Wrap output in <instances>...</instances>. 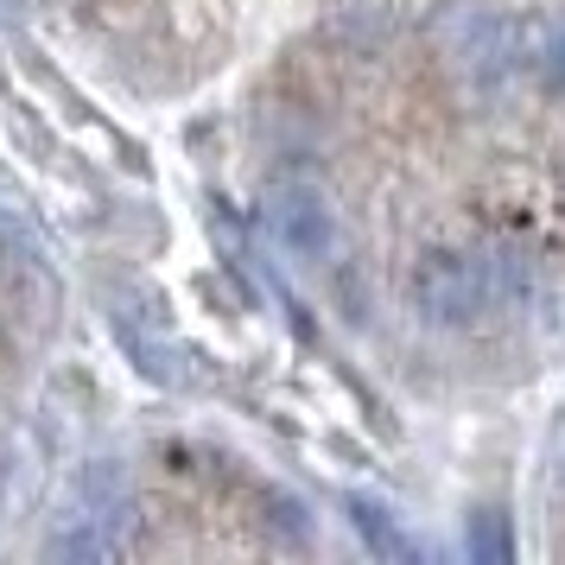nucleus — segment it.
I'll return each instance as SVG.
<instances>
[{"mask_svg":"<svg viewBox=\"0 0 565 565\" xmlns=\"http://www.w3.org/2000/svg\"><path fill=\"white\" fill-rule=\"evenodd\" d=\"M514 299V267L470 248H426L407 274V306L433 331H470Z\"/></svg>","mask_w":565,"mask_h":565,"instance_id":"1","label":"nucleus"},{"mask_svg":"<svg viewBox=\"0 0 565 565\" xmlns=\"http://www.w3.org/2000/svg\"><path fill=\"white\" fill-rule=\"evenodd\" d=\"M267 235L286 260L318 267L337 248V216L324 204V191L318 184H274L267 191Z\"/></svg>","mask_w":565,"mask_h":565,"instance_id":"2","label":"nucleus"},{"mask_svg":"<svg viewBox=\"0 0 565 565\" xmlns=\"http://www.w3.org/2000/svg\"><path fill=\"white\" fill-rule=\"evenodd\" d=\"M108 331L121 337V350L140 362L147 382H184L179 350H172V331H166V318L153 311V299H140V306L115 299V306H108Z\"/></svg>","mask_w":565,"mask_h":565,"instance_id":"3","label":"nucleus"},{"mask_svg":"<svg viewBox=\"0 0 565 565\" xmlns=\"http://www.w3.org/2000/svg\"><path fill=\"white\" fill-rule=\"evenodd\" d=\"M343 514H350L356 540L375 553V559H413V540L394 527V514H387L382 502H369V495H343Z\"/></svg>","mask_w":565,"mask_h":565,"instance_id":"4","label":"nucleus"},{"mask_svg":"<svg viewBox=\"0 0 565 565\" xmlns=\"http://www.w3.org/2000/svg\"><path fill=\"white\" fill-rule=\"evenodd\" d=\"M463 553L477 565H509L514 559V540H509V514H470V527H463Z\"/></svg>","mask_w":565,"mask_h":565,"instance_id":"5","label":"nucleus"},{"mask_svg":"<svg viewBox=\"0 0 565 565\" xmlns=\"http://www.w3.org/2000/svg\"><path fill=\"white\" fill-rule=\"evenodd\" d=\"M546 77H553V83L565 89V32L553 39V45H546Z\"/></svg>","mask_w":565,"mask_h":565,"instance_id":"6","label":"nucleus"},{"mask_svg":"<svg viewBox=\"0 0 565 565\" xmlns=\"http://www.w3.org/2000/svg\"><path fill=\"white\" fill-rule=\"evenodd\" d=\"M7 7H13V0H0V13H7Z\"/></svg>","mask_w":565,"mask_h":565,"instance_id":"7","label":"nucleus"}]
</instances>
